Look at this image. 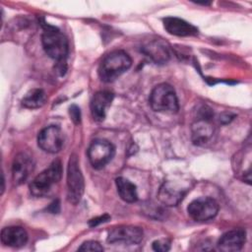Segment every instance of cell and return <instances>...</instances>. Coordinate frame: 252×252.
<instances>
[{"instance_id":"6da1fadb","label":"cell","mask_w":252,"mask_h":252,"mask_svg":"<svg viewBox=\"0 0 252 252\" xmlns=\"http://www.w3.org/2000/svg\"><path fill=\"white\" fill-rule=\"evenodd\" d=\"M131 65V57L123 50H116L102 59L98 67V76L102 82L110 83L126 72Z\"/></svg>"},{"instance_id":"7a4b0ae2","label":"cell","mask_w":252,"mask_h":252,"mask_svg":"<svg viewBox=\"0 0 252 252\" xmlns=\"http://www.w3.org/2000/svg\"><path fill=\"white\" fill-rule=\"evenodd\" d=\"M42 46L46 54L57 62H66L69 51L67 37L56 28L45 26L41 36Z\"/></svg>"},{"instance_id":"3957f363","label":"cell","mask_w":252,"mask_h":252,"mask_svg":"<svg viewBox=\"0 0 252 252\" xmlns=\"http://www.w3.org/2000/svg\"><path fill=\"white\" fill-rule=\"evenodd\" d=\"M150 105L153 110L161 113H176L179 109L176 93L172 86L162 83L156 86L150 94Z\"/></svg>"},{"instance_id":"277c9868","label":"cell","mask_w":252,"mask_h":252,"mask_svg":"<svg viewBox=\"0 0 252 252\" xmlns=\"http://www.w3.org/2000/svg\"><path fill=\"white\" fill-rule=\"evenodd\" d=\"M62 176V164L59 159L52 163L38 175H36L30 184V191L35 197L46 195L52 186L59 182Z\"/></svg>"},{"instance_id":"5b68a950","label":"cell","mask_w":252,"mask_h":252,"mask_svg":"<svg viewBox=\"0 0 252 252\" xmlns=\"http://www.w3.org/2000/svg\"><path fill=\"white\" fill-rule=\"evenodd\" d=\"M85 182L82 174L78 157L73 154L70 156L67 168V199L73 204L77 205L84 194Z\"/></svg>"},{"instance_id":"8992f818","label":"cell","mask_w":252,"mask_h":252,"mask_svg":"<svg viewBox=\"0 0 252 252\" xmlns=\"http://www.w3.org/2000/svg\"><path fill=\"white\" fill-rule=\"evenodd\" d=\"M114 146L104 139H96L92 142L88 150V158L92 166L95 169L103 168L114 157Z\"/></svg>"},{"instance_id":"52a82bcc","label":"cell","mask_w":252,"mask_h":252,"mask_svg":"<svg viewBox=\"0 0 252 252\" xmlns=\"http://www.w3.org/2000/svg\"><path fill=\"white\" fill-rule=\"evenodd\" d=\"M188 215L196 221H205L215 218L219 212V204L210 197H201L193 200L188 208Z\"/></svg>"},{"instance_id":"ba28073f","label":"cell","mask_w":252,"mask_h":252,"mask_svg":"<svg viewBox=\"0 0 252 252\" xmlns=\"http://www.w3.org/2000/svg\"><path fill=\"white\" fill-rule=\"evenodd\" d=\"M64 134L60 127L56 125H50L42 129L37 136L38 147L50 154L58 153L64 146Z\"/></svg>"},{"instance_id":"9c48e42d","label":"cell","mask_w":252,"mask_h":252,"mask_svg":"<svg viewBox=\"0 0 252 252\" xmlns=\"http://www.w3.org/2000/svg\"><path fill=\"white\" fill-rule=\"evenodd\" d=\"M144 236L141 227L136 225H118L109 230L107 241L109 243H124V244H138L142 241Z\"/></svg>"},{"instance_id":"30bf717a","label":"cell","mask_w":252,"mask_h":252,"mask_svg":"<svg viewBox=\"0 0 252 252\" xmlns=\"http://www.w3.org/2000/svg\"><path fill=\"white\" fill-rule=\"evenodd\" d=\"M188 190V187L183 186L177 181L167 180L164 181L160 186L158 193V198L159 202L165 206H177L182 201Z\"/></svg>"},{"instance_id":"8fae6325","label":"cell","mask_w":252,"mask_h":252,"mask_svg":"<svg viewBox=\"0 0 252 252\" xmlns=\"http://www.w3.org/2000/svg\"><path fill=\"white\" fill-rule=\"evenodd\" d=\"M33 170V161L27 153H19L12 163V177L16 184L24 183Z\"/></svg>"},{"instance_id":"7c38bea8","label":"cell","mask_w":252,"mask_h":252,"mask_svg":"<svg viewBox=\"0 0 252 252\" xmlns=\"http://www.w3.org/2000/svg\"><path fill=\"white\" fill-rule=\"evenodd\" d=\"M246 240V232L241 228L232 229L223 233L218 241V248L224 252L239 251Z\"/></svg>"},{"instance_id":"4fadbf2b","label":"cell","mask_w":252,"mask_h":252,"mask_svg":"<svg viewBox=\"0 0 252 252\" xmlns=\"http://www.w3.org/2000/svg\"><path fill=\"white\" fill-rule=\"evenodd\" d=\"M113 94L108 91H100L94 94L91 101V112L93 118L97 121H103L106 110L113 100Z\"/></svg>"},{"instance_id":"5bb4252c","label":"cell","mask_w":252,"mask_h":252,"mask_svg":"<svg viewBox=\"0 0 252 252\" xmlns=\"http://www.w3.org/2000/svg\"><path fill=\"white\" fill-rule=\"evenodd\" d=\"M165 31L177 36H192L198 33V29L183 19L176 17H166L163 19Z\"/></svg>"},{"instance_id":"9a60e30c","label":"cell","mask_w":252,"mask_h":252,"mask_svg":"<svg viewBox=\"0 0 252 252\" xmlns=\"http://www.w3.org/2000/svg\"><path fill=\"white\" fill-rule=\"evenodd\" d=\"M142 51L157 64H164L170 57L167 44L160 39L149 41L142 47Z\"/></svg>"},{"instance_id":"2e32d148","label":"cell","mask_w":252,"mask_h":252,"mask_svg":"<svg viewBox=\"0 0 252 252\" xmlns=\"http://www.w3.org/2000/svg\"><path fill=\"white\" fill-rule=\"evenodd\" d=\"M214 134V125L211 119L197 118L192 124V141L197 146L207 144Z\"/></svg>"},{"instance_id":"e0dca14e","label":"cell","mask_w":252,"mask_h":252,"mask_svg":"<svg viewBox=\"0 0 252 252\" xmlns=\"http://www.w3.org/2000/svg\"><path fill=\"white\" fill-rule=\"evenodd\" d=\"M1 241L6 246L19 248L27 243L28 233L22 226H7L1 231Z\"/></svg>"},{"instance_id":"ac0fdd59","label":"cell","mask_w":252,"mask_h":252,"mask_svg":"<svg viewBox=\"0 0 252 252\" xmlns=\"http://www.w3.org/2000/svg\"><path fill=\"white\" fill-rule=\"evenodd\" d=\"M117 192L120 198L127 203H134L138 199L137 187L134 183L124 177H117L115 179Z\"/></svg>"},{"instance_id":"d6986e66","label":"cell","mask_w":252,"mask_h":252,"mask_svg":"<svg viewBox=\"0 0 252 252\" xmlns=\"http://www.w3.org/2000/svg\"><path fill=\"white\" fill-rule=\"evenodd\" d=\"M46 101V94L41 89H32L22 99V105L26 108L35 109L41 107Z\"/></svg>"},{"instance_id":"ffe728a7","label":"cell","mask_w":252,"mask_h":252,"mask_svg":"<svg viewBox=\"0 0 252 252\" xmlns=\"http://www.w3.org/2000/svg\"><path fill=\"white\" fill-rule=\"evenodd\" d=\"M79 251H102L103 247L97 242L94 240H89L84 242L79 248Z\"/></svg>"},{"instance_id":"44dd1931","label":"cell","mask_w":252,"mask_h":252,"mask_svg":"<svg viewBox=\"0 0 252 252\" xmlns=\"http://www.w3.org/2000/svg\"><path fill=\"white\" fill-rule=\"evenodd\" d=\"M153 249L155 251L165 252L170 249V241L167 239H158L153 242Z\"/></svg>"},{"instance_id":"7402d4cb","label":"cell","mask_w":252,"mask_h":252,"mask_svg":"<svg viewBox=\"0 0 252 252\" xmlns=\"http://www.w3.org/2000/svg\"><path fill=\"white\" fill-rule=\"evenodd\" d=\"M69 113H70L71 119L73 120V122L75 124L80 123V121H81V111H80V108L77 105L72 104L69 107Z\"/></svg>"},{"instance_id":"603a6c76","label":"cell","mask_w":252,"mask_h":252,"mask_svg":"<svg viewBox=\"0 0 252 252\" xmlns=\"http://www.w3.org/2000/svg\"><path fill=\"white\" fill-rule=\"evenodd\" d=\"M110 220V217L108 215H103V216H100V217H96L94 219H92L90 221H89V225L91 227H94V226H96L100 223H103V222H106Z\"/></svg>"}]
</instances>
